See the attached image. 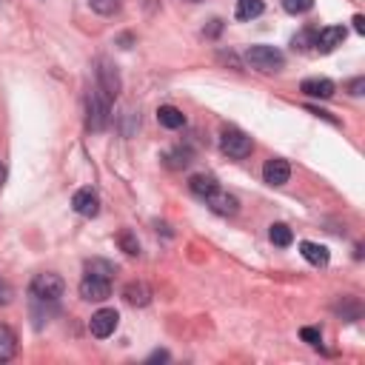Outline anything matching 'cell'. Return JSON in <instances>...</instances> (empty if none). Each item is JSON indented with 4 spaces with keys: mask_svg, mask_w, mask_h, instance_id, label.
Here are the masks:
<instances>
[{
    "mask_svg": "<svg viewBox=\"0 0 365 365\" xmlns=\"http://www.w3.org/2000/svg\"><path fill=\"white\" fill-rule=\"evenodd\" d=\"M205 205H208L214 214H220V217H234V214L240 211V200H237L234 194L222 191V188L211 191V194L205 197Z\"/></svg>",
    "mask_w": 365,
    "mask_h": 365,
    "instance_id": "obj_7",
    "label": "cell"
},
{
    "mask_svg": "<svg viewBox=\"0 0 365 365\" xmlns=\"http://www.w3.org/2000/svg\"><path fill=\"white\" fill-rule=\"evenodd\" d=\"M188 3H202V0H188Z\"/></svg>",
    "mask_w": 365,
    "mask_h": 365,
    "instance_id": "obj_34",
    "label": "cell"
},
{
    "mask_svg": "<svg viewBox=\"0 0 365 365\" xmlns=\"http://www.w3.org/2000/svg\"><path fill=\"white\" fill-rule=\"evenodd\" d=\"M71 208H74L77 214H83V217H97V211H100V197H97V191H94V188H80V191H74Z\"/></svg>",
    "mask_w": 365,
    "mask_h": 365,
    "instance_id": "obj_10",
    "label": "cell"
},
{
    "mask_svg": "<svg viewBox=\"0 0 365 365\" xmlns=\"http://www.w3.org/2000/svg\"><path fill=\"white\" fill-rule=\"evenodd\" d=\"M354 29H356V34L365 31V20H362V14H354Z\"/></svg>",
    "mask_w": 365,
    "mask_h": 365,
    "instance_id": "obj_31",
    "label": "cell"
},
{
    "mask_svg": "<svg viewBox=\"0 0 365 365\" xmlns=\"http://www.w3.org/2000/svg\"><path fill=\"white\" fill-rule=\"evenodd\" d=\"M94 71H97V88H100L106 97L114 100V97L120 94V86H123V83H120V71H117V66H114L108 57H100Z\"/></svg>",
    "mask_w": 365,
    "mask_h": 365,
    "instance_id": "obj_5",
    "label": "cell"
},
{
    "mask_svg": "<svg viewBox=\"0 0 365 365\" xmlns=\"http://www.w3.org/2000/svg\"><path fill=\"white\" fill-rule=\"evenodd\" d=\"M11 297H14V288L0 277V305H9V302H11Z\"/></svg>",
    "mask_w": 365,
    "mask_h": 365,
    "instance_id": "obj_28",
    "label": "cell"
},
{
    "mask_svg": "<svg viewBox=\"0 0 365 365\" xmlns=\"http://www.w3.org/2000/svg\"><path fill=\"white\" fill-rule=\"evenodd\" d=\"M165 359H168V354H165V351H154V354L148 356V362H165Z\"/></svg>",
    "mask_w": 365,
    "mask_h": 365,
    "instance_id": "obj_32",
    "label": "cell"
},
{
    "mask_svg": "<svg viewBox=\"0 0 365 365\" xmlns=\"http://www.w3.org/2000/svg\"><path fill=\"white\" fill-rule=\"evenodd\" d=\"M345 34H348L345 26H325V29L317 31V43H314V48L322 51V54H331L336 46H342Z\"/></svg>",
    "mask_w": 365,
    "mask_h": 365,
    "instance_id": "obj_9",
    "label": "cell"
},
{
    "mask_svg": "<svg viewBox=\"0 0 365 365\" xmlns=\"http://www.w3.org/2000/svg\"><path fill=\"white\" fill-rule=\"evenodd\" d=\"M63 291H66L63 277H60V274H51V271L34 274L31 282H29V294H31L37 302H57V299L63 297Z\"/></svg>",
    "mask_w": 365,
    "mask_h": 365,
    "instance_id": "obj_1",
    "label": "cell"
},
{
    "mask_svg": "<svg viewBox=\"0 0 365 365\" xmlns=\"http://www.w3.org/2000/svg\"><path fill=\"white\" fill-rule=\"evenodd\" d=\"M220 148H222V154H228L231 160H245V157L251 154L254 143H251V137H248L245 131H240V128H225V131L220 134Z\"/></svg>",
    "mask_w": 365,
    "mask_h": 365,
    "instance_id": "obj_4",
    "label": "cell"
},
{
    "mask_svg": "<svg viewBox=\"0 0 365 365\" xmlns=\"http://www.w3.org/2000/svg\"><path fill=\"white\" fill-rule=\"evenodd\" d=\"M348 88H351V94H354V97H359V94H362V88H365V77L351 80V86H348Z\"/></svg>",
    "mask_w": 365,
    "mask_h": 365,
    "instance_id": "obj_29",
    "label": "cell"
},
{
    "mask_svg": "<svg viewBox=\"0 0 365 365\" xmlns=\"http://www.w3.org/2000/svg\"><path fill=\"white\" fill-rule=\"evenodd\" d=\"M245 60L259 71H277V68L285 66V54L274 46H251L245 51Z\"/></svg>",
    "mask_w": 365,
    "mask_h": 365,
    "instance_id": "obj_3",
    "label": "cell"
},
{
    "mask_svg": "<svg viewBox=\"0 0 365 365\" xmlns=\"http://www.w3.org/2000/svg\"><path fill=\"white\" fill-rule=\"evenodd\" d=\"M111 120V97H106L100 88H94L86 100V125L88 131H103Z\"/></svg>",
    "mask_w": 365,
    "mask_h": 365,
    "instance_id": "obj_2",
    "label": "cell"
},
{
    "mask_svg": "<svg viewBox=\"0 0 365 365\" xmlns=\"http://www.w3.org/2000/svg\"><path fill=\"white\" fill-rule=\"evenodd\" d=\"M80 297L86 299V302H103V299H108L111 297V282L108 279H100V277H83V282H80Z\"/></svg>",
    "mask_w": 365,
    "mask_h": 365,
    "instance_id": "obj_8",
    "label": "cell"
},
{
    "mask_svg": "<svg viewBox=\"0 0 365 365\" xmlns=\"http://www.w3.org/2000/svg\"><path fill=\"white\" fill-rule=\"evenodd\" d=\"M188 188H191V194L194 197H200V200H205L211 191H217L220 185H217V180L211 177V174H194L191 180H188Z\"/></svg>",
    "mask_w": 365,
    "mask_h": 365,
    "instance_id": "obj_15",
    "label": "cell"
},
{
    "mask_svg": "<svg viewBox=\"0 0 365 365\" xmlns=\"http://www.w3.org/2000/svg\"><path fill=\"white\" fill-rule=\"evenodd\" d=\"M17 354V334L9 325H0V362H9Z\"/></svg>",
    "mask_w": 365,
    "mask_h": 365,
    "instance_id": "obj_17",
    "label": "cell"
},
{
    "mask_svg": "<svg viewBox=\"0 0 365 365\" xmlns=\"http://www.w3.org/2000/svg\"><path fill=\"white\" fill-rule=\"evenodd\" d=\"M299 336H302V342H308V345H314V348H319V328H302L299 331Z\"/></svg>",
    "mask_w": 365,
    "mask_h": 365,
    "instance_id": "obj_27",
    "label": "cell"
},
{
    "mask_svg": "<svg viewBox=\"0 0 365 365\" xmlns=\"http://www.w3.org/2000/svg\"><path fill=\"white\" fill-rule=\"evenodd\" d=\"M88 6H91L97 14L111 17V14H117V11L123 9V0H88Z\"/></svg>",
    "mask_w": 365,
    "mask_h": 365,
    "instance_id": "obj_23",
    "label": "cell"
},
{
    "mask_svg": "<svg viewBox=\"0 0 365 365\" xmlns=\"http://www.w3.org/2000/svg\"><path fill=\"white\" fill-rule=\"evenodd\" d=\"M123 299L128 302V305H134V308H143V305H148L151 302V291H148V285L145 282H128L125 288H123Z\"/></svg>",
    "mask_w": 365,
    "mask_h": 365,
    "instance_id": "obj_13",
    "label": "cell"
},
{
    "mask_svg": "<svg viewBox=\"0 0 365 365\" xmlns=\"http://www.w3.org/2000/svg\"><path fill=\"white\" fill-rule=\"evenodd\" d=\"M314 6V0H282V9L288 14H305Z\"/></svg>",
    "mask_w": 365,
    "mask_h": 365,
    "instance_id": "obj_26",
    "label": "cell"
},
{
    "mask_svg": "<svg viewBox=\"0 0 365 365\" xmlns=\"http://www.w3.org/2000/svg\"><path fill=\"white\" fill-rule=\"evenodd\" d=\"M288 177H291V165H288L285 160H279V157L265 160V165H262V180H265L268 185H285Z\"/></svg>",
    "mask_w": 365,
    "mask_h": 365,
    "instance_id": "obj_12",
    "label": "cell"
},
{
    "mask_svg": "<svg viewBox=\"0 0 365 365\" xmlns=\"http://www.w3.org/2000/svg\"><path fill=\"white\" fill-rule=\"evenodd\" d=\"M334 308H336V314H339L345 322H354V319H359V314H362V305H359L356 299H342V302H336Z\"/></svg>",
    "mask_w": 365,
    "mask_h": 365,
    "instance_id": "obj_21",
    "label": "cell"
},
{
    "mask_svg": "<svg viewBox=\"0 0 365 365\" xmlns=\"http://www.w3.org/2000/svg\"><path fill=\"white\" fill-rule=\"evenodd\" d=\"M268 237H271V242L279 245V248H288V245L294 242V231H291L285 222H274V225L268 228Z\"/></svg>",
    "mask_w": 365,
    "mask_h": 365,
    "instance_id": "obj_20",
    "label": "cell"
},
{
    "mask_svg": "<svg viewBox=\"0 0 365 365\" xmlns=\"http://www.w3.org/2000/svg\"><path fill=\"white\" fill-rule=\"evenodd\" d=\"M299 254L311 262V265H317V268H325L328 265V259H331V254H328V248L325 245H319V242H299Z\"/></svg>",
    "mask_w": 365,
    "mask_h": 365,
    "instance_id": "obj_14",
    "label": "cell"
},
{
    "mask_svg": "<svg viewBox=\"0 0 365 365\" xmlns=\"http://www.w3.org/2000/svg\"><path fill=\"white\" fill-rule=\"evenodd\" d=\"M86 274H88V277H100V279H111V277L117 274V265H114V262H108V259L94 257V259H88V262H86Z\"/></svg>",
    "mask_w": 365,
    "mask_h": 365,
    "instance_id": "obj_18",
    "label": "cell"
},
{
    "mask_svg": "<svg viewBox=\"0 0 365 365\" xmlns=\"http://www.w3.org/2000/svg\"><path fill=\"white\" fill-rule=\"evenodd\" d=\"M6 182V168H3V163H0V185Z\"/></svg>",
    "mask_w": 365,
    "mask_h": 365,
    "instance_id": "obj_33",
    "label": "cell"
},
{
    "mask_svg": "<svg viewBox=\"0 0 365 365\" xmlns=\"http://www.w3.org/2000/svg\"><path fill=\"white\" fill-rule=\"evenodd\" d=\"M220 29H222V20H211V26H208V31H205V34H208V37H217V34H220Z\"/></svg>",
    "mask_w": 365,
    "mask_h": 365,
    "instance_id": "obj_30",
    "label": "cell"
},
{
    "mask_svg": "<svg viewBox=\"0 0 365 365\" xmlns=\"http://www.w3.org/2000/svg\"><path fill=\"white\" fill-rule=\"evenodd\" d=\"M157 120H160V125H165V128H182V125H185V114H182L177 106H160V108H157Z\"/></svg>",
    "mask_w": 365,
    "mask_h": 365,
    "instance_id": "obj_16",
    "label": "cell"
},
{
    "mask_svg": "<svg viewBox=\"0 0 365 365\" xmlns=\"http://www.w3.org/2000/svg\"><path fill=\"white\" fill-rule=\"evenodd\" d=\"M117 245H120V251H125L128 257H137V254H140V242H137V237H134L131 231H120V234H117Z\"/></svg>",
    "mask_w": 365,
    "mask_h": 365,
    "instance_id": "obj_22",
    "label": "cell"
},
{
    "mask_svg": "<svg viewBox=\"0 0 365 365\" xmlns=\"http://www.w3.org/2000/svg\"><path fill=\"white\" fill-rule=\"evenodd\" d=\"M265 11V3L262 0H240L237 3V20H254V17H259Z\"/></svg>",
    "mask_w": 365,
    "mask_h": 365,
    "instance_id": "obj_19",
    "label": "cell"
},
{
    "mask_svg": "<svg viewBox=\"0 0 365 365\" xmlns=\"http://www.w3.org/2000/svg\"><path fill=\"white\" fill-rule=\"evenodd\" d=\"M117 322H120V314H117L114 308H100V311L91 314L88 331H91L97 339H106V336H111V334L117 331Z\"/></svg>",
    "mask_w": 365,
    "mask_h": 365,
    "instance_id": "obj_6",
    "label": "cell"
},
{
    "mask_svg": "<svg viewBox=\"0 0 365 365\" xmlns=\"http://www.w3.org/2000/svg\"><path fill=\"white\" fill-rule=\"evenodd\" d=\"M165 163H168V168H185L191 163V151L188 148H174L171 154H165Z\"/></svg>",
    "mask_w": 365,
    "mask_h": 365,
    "instance_id": "obj_24",
    "label": "cell"
},
{
    "mask_svg": "<svg viewBox=\"0 0 365 365\" xmlns=\"http://www.w3.org/2000/svg\"><path fill=\"white\" fill-rule=\"evenodd\" d=\"M314 43H317V31L314 29H302L299 34H294V40H291V46L294 48H314Z\"/></svg>",
    "mask_w": 365,
    "mask_h": 365,
    "instance_id": "obj_25",
    "label": "cell"
},
{
    "mask_svg": "<svg viewBox=\"0 0 365 365\" xmlns=\"http://www.w3.org/2000/svg\"><path fill=\"white\" fill-rule=\"evenodd\" d=\"M299 91H302L305 97L328 100V97H334L336 86H334V80H328V77H308V80H302V83H299Z\"/></svg>",
    "mask_w": 365,
    "mask_h": 365,
    "instance_id": "obj_11",
    "label": "cell"
}]
</instances>
